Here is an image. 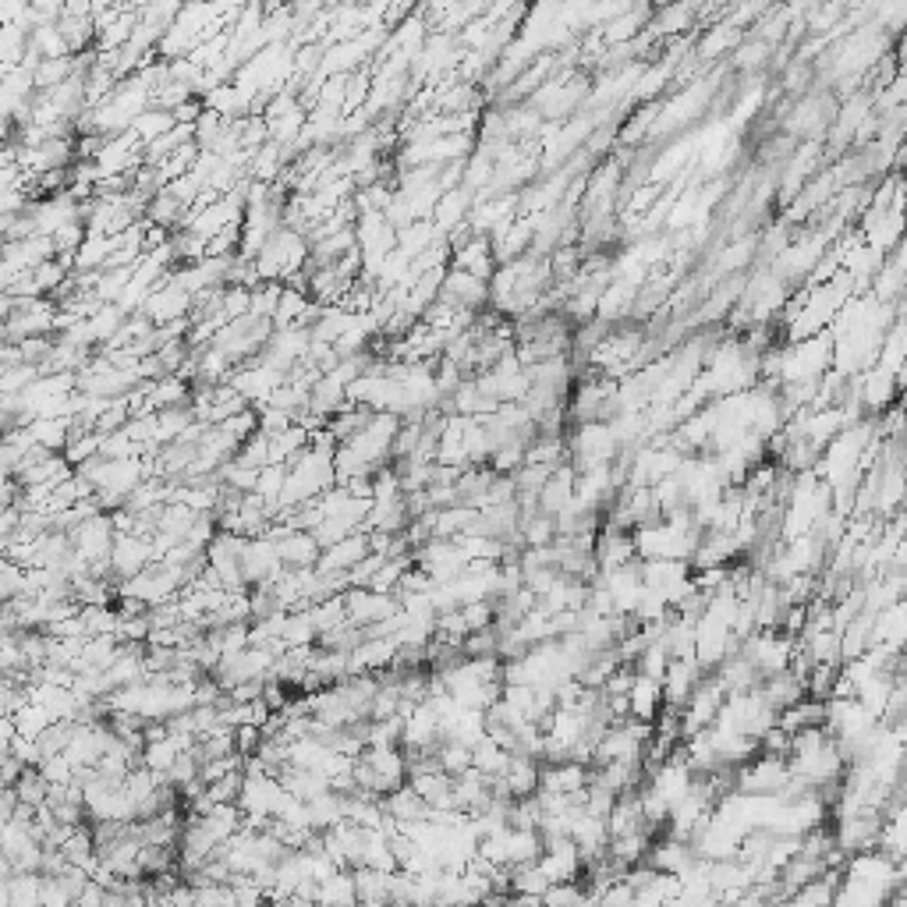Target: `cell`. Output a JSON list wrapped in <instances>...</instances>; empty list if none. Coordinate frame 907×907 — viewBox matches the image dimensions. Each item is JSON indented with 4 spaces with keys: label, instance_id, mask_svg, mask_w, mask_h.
<instances>
[{
    "label": "cell",
    "instance_id": "4",
    "mask_svg": "<svg viewBox=\"0 0 907 907\" xmlns=\"http://www.w3.org/2000/svg\"><path fill=\"white\" fill-rule=\"evenodd\" d=\"M174 125H178V117H174V110H167V107H156V103H153V107H149L146 114H142L139 121H135V125H132V132L139 135V139L149 146V142H153V139H160V135H167V132H171Z\"/></svg>",
    "mask_w": 907,
    "mask_h": 907
},
{
    "label": "cell",
    "instance_id": "2",
    "mask_svg": "<svg viewBox=\"0 0 907 907\" xmlns=\"http://www.w3.org/2000/svg\"><path fill=\"white\" fill-rule=\"evenodd\" d=\"M443 298H450L454 305H461V309H482V305H489V280L475 277V273L468 270H458V266H450L447 277H443Z\"/></svg>",
    "mask_w": 907,
    "mask_h": 907
},
{
    "label": "cell",
    "instance_id": "5",
    "mask_svg": "<svg viewBox=\"0 0 907 907\" xmlns=\"http://www.w3.org/2000/svg\"><path fill=\"white\" fill-rule=\"evenodd\" d=\"M734 47H737V25L727 22V25H716V29L709 32L706 39H702V47H698L695 57H706V61H713V57L727 54V50L734 54Z\"/></svg>",
    "mask_w": 907,
    "mask_h": 907
},
{
    "label": "cell",
    "instance_id": "6",
    "mask_svg": "<svg viewBox=\"0 0 907 907\" xmlns=\"http://www.w3.org/2000/svg\"><path fill=\"white\" fill-rule=\"evenodd\" d=\"M773 54V43H766V39H759V36H752L748 43H741V47H734V68L737 71H755V68H762L766 64V57Z\"/></svg>",
    "mask_w": 907,
    "mask_h": 907
},
{
    "label": "cell",
    "instance_id": "3",
    "mask_svg": "<svg viewBox=\"0 0 907 907\" xmlns=\"http://www.w3.org/2000/svg\"><path fill=\"white\" fill-rule=\"evenodd\" d=\"M628 706H631V716H635V720L656 723L659 709L667 706L663 681H659V677H649V674H635V684H631V691H628Z\"/></svg>",
    "mask_w": 907,
    "mask_h": 907
},
{
    "label": "cell",
    "instance_id": "1",
    "mask_svg": "<svg viewBox=\"0 0 907 907\" xmlns=\"http://www.w3.org/2000/svg\"><path fill=\"white\" fill-rule=\"evenodd\" d=\"M373 553V543H369V535L355 532L348 535V539H341V543L334 546H323V553H319V571L323 574H348L351 567H358L365 557Z\"/></svg>",
    "mask_w": 907,
    "mask_h": 907
}]
</instances>
